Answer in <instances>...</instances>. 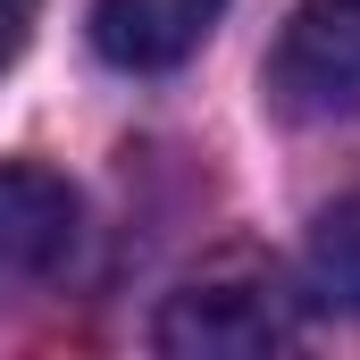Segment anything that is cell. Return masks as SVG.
Masks as SVG:
<instances>
[{
    "mask_svg": "<svg viewBox=\"0 0 360 360\" xmlns=\"http://www.w3.org/2000/svg\"><path fill=\"white\" fill-rule=\"evenodd\" d=\"M269 101L302 126L360 117V0H302L276 34Z\"/></svg>",
    "mask_w": 360,
    "mask_h": 360,
    "instance_id": "1",
    "label": "cell"
},
{
    "mask_svg": "<svg viewBox=\"0 0 360 360\" xmlns=\"http://www.w3.org/2000/svg\"><path fill=\"white\" fill-rule=\"evenodd\" d=\"M285 344H293V302L276 293V276H252V269L201 276L160 310V352L176 360H260Z\"/></svg>",
    "mask_w": 360,
    "mask_h": 360,
    "instance_id": "2",
    "label": "cell"
},
{
    "mask_svg": "<svg viewBox=\"0 0 360 360\" xmlns=\"http://www.w3.org/2000/svg\"><path fill=\"white\" fill-rule=\"evenodd\" d=\"M226 0H92V51L117 76H168L218 34Z\"/></svg>",
    "mask_w": 360,
    "mask_h": 360,
    "instance_id": "3",
    "label": "cell"
},
{
    "mask_svg": "<svg viewBox=\"0 0 360 360\" xmlns=\"http://www.w3.org/2000/svg\"><path fill=\"white\" fill-rule=\"evenodd\" d=\"M84 243V201L51 168H0V269L8 276H59Z\"/></svg>",
    "mask_w": 360,
    "mask_h": 360,
    "instance_id": "4",
    "label": "cell"
},
{
    "mask_svg": "<svg viewBox=\"0 0 360 360\" xmlns=\"http://www.w3.org/2000/svg\"><path fill=\"white\" fill-rule=\"evenodd\" d=\"M310 302L335 319H360V193L319 210L310 226Z\"/></svg>",
    "mask_w": 360,
    "mask_h": 360,
    "instance_id": "5",
    "label": "cell"
},
{
    "mask_svg": "<svg viewBox=\"0 0 360 360\" xmlns=\"http://www.w3.org/2000/svg\"><path fill=\"white\" fill-rule=\"evenodd\" d=\"M25 42H34V0H0V76L25 59Z\"/></svg>",
    "mask_w": 360,
    "mask_h": 360,
    "instance_id": "6",
    "label": "cell"
}]
</instances>
